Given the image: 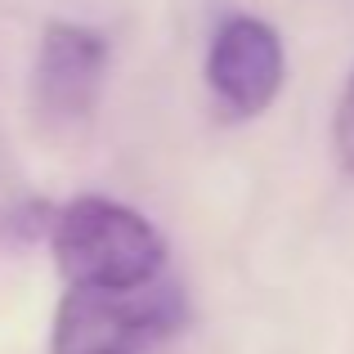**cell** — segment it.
Returning a JSON list of instances; mask_svg holds the SVG:
<instances>
[{
  "label": "cell",
  "mask_w": 354,
  "mask_h": 354,
  "mask_svg": "<svg viewBox=\"0 0 354 354\" xmlns=\"http://www.w3.org/2000/svg\"><path fill=\"white\" fill-rule=\"evenodd\" d=\"M50 256L68 287H108L130 292L148 287L166 269V238L135 207L99 193L63 202L50 229Z\"/></svg>",
  "instance_id": "6da1fadb"
},
{
  "label": "cell",
  "mask_w": 354,
  "mask_h": 354,
  "mask_svg": "<svg viewBox=\"0 0 354 354\" xmlns=\"http://www.w3.org/2000/svg\"><path fill=\"white\" fill-rule=\"evenodd\" d=\"M184 319H189L184 292L162 278L130 292L68 287L54 305L50 354H139L175 337Z\"/></svg>",
  "instance_id": "7a4b0ae2"
},
{
  "label": "cell",
  "mask_w": 354,
  "mask_h": 354,
  "mask_svg": "<svg viewBox=\"0 0 354 354\" xmlns=\"http://www.w3.org/2000/svg\"><path fill=\"white\" fill-rule=\"evenodd\" d=\"M108 86V41L86 23H45L32 63V121L54 139L90 130Z\"/></svg>",
  "instance_id": "3957f363"
},
{
  "label": "cell",
  "mask_w": 354,
  "mask_h": 354,
  "mask_svg": "<svg viewBox=\"0 0 354 354\" xmlns=\"http://www.w3.org/2000/svg\"><path fill=\"white\" fill-rule=\"evenodd\" d=\"M207 90L229 121L265 117L287 81V54L278 32L256 14H234L207 45Z\"/></svg>",
  "instance_id": "277c9868"
},
{
  "label": "cell",
  "mask_w": 354,
  "mask_h": 354,
  "mask_svg": "<svg viewBox=\"0 0 354 354\" xmlns=\"http://www.w3.org/2000/svg\"><path fill=\"white\" fill-rule=\"evenodd\" d=\"M332 148H337L341 171L354 175V72L337 99V117H332Z\"/></svg>",
  "instance_id": "5b68a950"
}]
</instances>
